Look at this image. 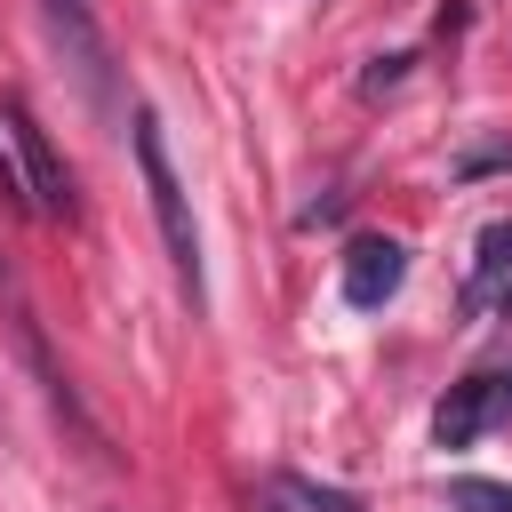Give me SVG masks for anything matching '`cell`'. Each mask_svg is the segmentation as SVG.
Masks as SVG:
<instances>
[{
    "mask_svg": "<svg viewBox=\"0 0 512 512\" xmlns=\"http://www.w3.org/2000/svg\"><path fill=\"white\" fill-rule=\"evenodd\" d=\"M0 200H8L16 216H32V192H24V168H16L8 152H0Z\"/></svg>",
    "mask_w": 512,
    "mask_h": 512,
    "instance_id": "cell-9",
    "label": "cell"
},
{
    "mask_svg": "<svg viewBox=\"0 0 512 512\" xmlns=\"http://www.w3.org/2000/svg\"><path fill=\"white\" fill-rule=\"evenodd\" d=\"M504 296H512V216L480 232V264H472L464 304H472V312H488V304H504Z\"/></svg>",
    "mask_w": 512,
    "mask_h": 512,
    "instance_id": "cell-7",
    "label": "cell"
},
{
    "mask_svg": "<svg viewBox=\"0 0 512 512\" xmlns=\"http://www.w3.org/2000/svg\"><path fill=\"white\" fill-rule=\"evenodd\" d=\"M0 112H8V136H16V168H24L32 216H72V168L56 160V144H48V128L32 120V104H24V96H8Z\"/></svg>",
    "mask_w": 512,
    "mask_h": 512,
    "instance_id": "cell-2",
    "label": "cell"
},
{
    "mask_svg": "<svg viewBox=\"0 0 512 512\" xmlns=\"http://www.w3.org/2000/svg\"><path fill=\"white\" fill-rule=\"evenodd\" d=\"M248 504H256V512H368L352 488H320V480H304V472H272V480H256Z\"/></svg>",
    "mask_w": 512,
    "mask_h": 512,
    "instance_id": "cell-6",
    "label": "cell"
},
{
    "mask_svg": "<svg viewBox=\"0 0 512 512\" xmlns=\"http://www.w3.org/2000/svg\"><path fill=\"white\" fill-rule=\"evenodd\" d=\"M400 280H408V248L392 232H360L344 248V304L352 312H384L400 296Z\"/></svg>",
    "mask_w": 512,
    "mask_h": 512,
    "instance_id": "cell-5",
    "label": "cell"
},
{
    "mask_svg": "<svg viewBox=\"0 0 512 512\" xmlns=\"http://www.w3.org/2000/svg\"><path fill=\"white\" fill-rule=\"evenodd\" d=\"M512 416V376H464V384H448V400L432 408V440L440 448H472L488 424H504Z\"/></svg>",
    "mask_w": 512,
    "mask_h": 512,
    "instance_id": "cell-4",
    "label": "cell"
},
{
    "mask_svg": "<svg viewBox=\"0 0 512 512\" xmlns=\"http://www.w3.org/2000/svg\"><path fill=\"white\" fill-rule=\"evenodd\" d=\"M136 168H144V192H152V224H160V240H168V264H176V280H184V296L200 304L208 296V280H200V224H192V200H184V176L168 168V136H160V112H136Z\"/></svg>",
    "mask_w": 512,
    "mask_h": 512,
    "instance_id": "cell-1",
    "label": "cell"
},
{
    "mask_svg": "<svg viewBox=\"0 0 512 512\" xmlns=\"http://www.w3.org/2000/svg\"><path fill=\"white\" fill-rule=\"evenodd\" d=\"M448 512H512V488L504 480H448Z\"/></svg>",
    "mask_w": 512,
    "mask_h": 512,
    "instance_id": "cell-8",
    "label": "cell"
},
{
    "mask_svg": "<svg viewBox=\"0 0 512 512\" xmlns=\"http://www.w3.org/2000/svg\"><path fill=\"white\" fill-rule=\"evenodd\" d=\"M48 8V32L64 48V64L80 72V96L96 112H112V56H104V32H96V8L88 0H40Z\"/></svg>",
    "mask_w": 512,
    "mask_h": 512,
    "instance_id": "cell-3",
    "label": "cell"
},
{
    "mask_svg": "<svg viewBox=\"0 0 512 512\" xmlns=\"http://www.w3.org/2000/svg\"><path fill=\"white\" fill-rule=\"evenodd\" d=\"M504 312H512V296H504Z\"/></svg>",
    "mask_w": 512,
    "mask_h": 512,
    "instance_id": "cell-10",
    "label": "cell"
}]
</instances>
